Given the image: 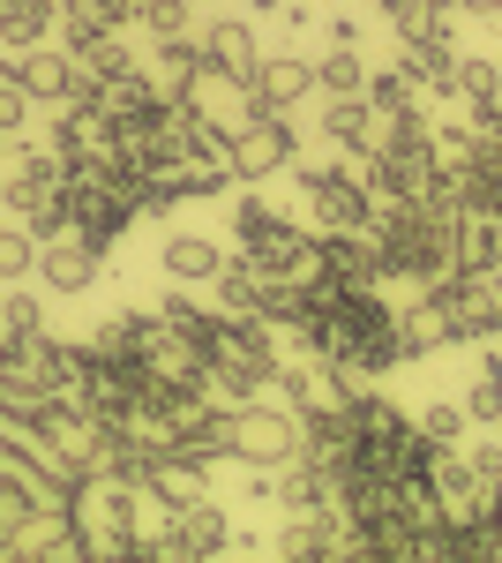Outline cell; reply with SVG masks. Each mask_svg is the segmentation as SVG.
<instances>
[{"mask_svg":"<svg viewBox=\"0 0 502 563\" xmlns=\"http://www.w3.org/2000/svg\"><path fill=\"white\" fill-rule=\"evenodd\" d=\"M225 459H241V466H286V459H300V413L293 406H233Z\"/></svg>","mask_w":502,"mask_h":563,"instance_id":"6da1fadb","label":"cell"},{"mask_svg":"<svg viewBox=\"0 0 502 563\" xmlns=\"http://www.w3.org/2000/svg\"><path fill=\"white\" fill-rule=\"evenodd\" d=\"M300 158V129H293V113H263V121H248V129H233V151H225V166H233V180H270V174H286Z\"/></svg>","mask_w":502,"mask_h":563,"instance_id":"7a4b0ae2","label":"cell"},{"mask_svg":"<svg viewBox=\"0 0 502 563\" xmlns=\"http://www.w3.org/2000/svg\"><path fill=\"white\" fill-rule=\"evenodd\" d=\"M8 143H15V135H8ZM45 196H60V158H53L45 143H15V151H8V174H0V203L15 218H31Z\"/></svg>","mask_w":502,"mask_h":563,"instance_id":"3957f363","label":"cell"},{"mask_svg":"<svg viewBox=\"0 0 502 563\" xmlns=\"http://www.w3.org/2000/svg\"><path fill=\"white\" fill-rule=\"evenodd\" d=\"M0 68L31 90V106H60V98L76 90V76H83V60H76L68 45H31V53H8Z\"/></svg>","mask_w":502,"mask_h":563,"instance_id":"277c9868","label":"cell"},{"mask_svg":"<svg viewBox=\"0 0 502 563\" xmlns=\"http://www.w3.org/2000/svg\"><path fill=\"white\" fill-rule=\"evenodd\" d=\"M203 68L210 76H233V84H255L263 38H255L248 15H217V23H203Z\"/></svg>","mask_w":502,"mask_h":563,"instance_id":"5b68a950","label":"cell"},{"mask_svg":"<svg viewBox=\"0 0 502 563\" xmlns=\"http://www.w3.org/2000/svg\"><path fill=\"white\" fill-rule=\"evenodd\" d=\"M98 249H90L83 233H60V241H38V271H31V278H38L45 294H60V301H68V294H90V286H98Z\"/></svg>","mask_w":502,"mask_h":563,"instance_id":"8992f818","label":"cell"},{"mask_svg":"<svg viewBox=\"0 0 502 563\" xmlns=\"http://www.w3.org/2000/svg\"><path fill=\"white\" fill-rule=\"evenodd\" d=\"M225 549H233V511L210 504V496H196V504L172 519V556H225Z\"/></svg>","mask_w":502,"mask_h":563,"instance_id":"52a82bcc","label":"cell"},{"mask_svg":"<svg viewBox=\"0 0 502 563\" xmlns=\"http://www.w3.org/2000/svg\"><path fill=\"white\" fill-rule=\"evenodd\" d=\"M315 241H323V271L345 278V286H382V278H390L376 233H315Z\"/></svg>","mask_w":502,"mask_h":563,"instance_id":"ba28073f","label":"cell"},{"mask_svg":"<svg viewBox=\"0 0 502 563\" xmlns=\"http://www.w3.org/2000/svg\"><path fill=\"white\" fill-rule=\"evenodd\" d=\"M255 90H263V106H270V113H293L300 98H315V60H300V53H263Z\"/></svg>","mask_w":502,"mask_h":563,"instance_id":"9c48e42d","label":"cell"},{"mask_svg":"<svg viewBox=\"0 0 502 563\" xmlns=\"http://www.w3.org/2000/svg\"><path fill=\"white\" fill-rule=\"evenodd\" d=\"M376 106H368V90H323V135H331L337 151H368L376 143Z\"/></svg>","mask_w":502,"mask_h":563,"instance_id":"30bf717a","label":"cell"},{"mask_svg":"<svg viewBox=\"0 0 502 563\" xmlns=\"http://www.w3.org/2000/svg\"><path fill=\"white\" fill-rule=\"evenodd\" d=\"M158 263H166L172 286H210V278L225 271V249H217V241H203V233H166Z\"/></svg>","mask_w":502,"mask_h":563,"instance_id":"8fae6325","label":"cell"},{"mask_svg":"<svg viewBox=\"0 0 502 563\" xmlns=\"http://www.w3.org/2000/svg\"><path fill=\"white\" fill-rule=\"evenodd\" d=\"M203 76V31H180V38H158L150 53V84L166 98H188V84Z\"/></svg>","mask_w":502,"mask_h":563,"instance_id":"7c38bea8","label":"cell"},{"mask_svg":"<svg viewBox=\"0 0 502 563\" xmlns=\"http://www.w3.org/2000/svg\"><path fill=\"white\" fill-rule=\"evenodd\" d=\"M53 31H60V0H15V8L0 15V45H8V53L53 45Z\"/></svg>","mask_w":502,"mask_h":563,"instance_id":"4fadbf2b","label":"cell"},{"mask_svg":"<svg viewBox=\"0 0 502 563\" xmlns=\"http://www.w3.org/2000/svg\"><path fill=\"white\" fill-rule=\"evenodd\" d=\"M458 406L472 413V429H502V353H480V368H472Z\"/></svg>","mask_w":502,"mask_h":563,"instance_id":"5bb4252c","label":"cell"},{"mask_svg":"<svg viewBox=\"0 0 502 563\" xmlns=\"http://www.w3.org/2000/svg\"><path fill=\"white\" fill-rule=\"evenodd\" d=\"M210 294H217V308H233V316H255V294H263V271H255L248 256H225V271L210 278Z\"/></svg>","mask_w":502,"mask_h":563,"instance_id":"9a60e30c","label":"cell"},{"mask_svg":"<svg viewBox=\"0 0 502 563\" xmlns=\"http://www.w3.org/2000/svg\"><path fill=\"white\" fill-rule=\"evenodd\" d=\"M450 98H458L465 113H472V106H495L502 98V68L495 60H450Z\"/></svg>","mask_w":502,"mask_h":563,"instance_id":"2e32d148","label":"cell"},{"mask_svg":"<svg viewBox=\"0 0 502 563\" xmlns=\"http://www.w3.org/2000/svg\"><path fill=\"white\" fill-rule=\"evenodd\" d=\"M31 271H38V233L23 218H0V286L31 278Z\"/></svg>","mask_w":502,"mask_h":563,"instance_id":"e0dca14e","label":"cell"},{"mask_svg":"<svg viewBox=\"0 0 502 563\" xmlns=\"http://www.w3.org/2000/svg\"><path fill=\"white\" fill-rule=\"evenodd\" d=\"M368 106H376V121L420 113V84L405 76V68H382V76H368Z\"/></svg>","mask_w":502,"mask_h":563,"instance_id":"ac0fdd59","label":"cell"},{"mask_svg":"<svg viewBox=\"0 0 502 563\" xmlns=\"http://www.w3.org/2000/svg\"><path fill=\"white\" fill-rule=\"evenodd\" d=\"M420 435H427V443H443V451H450V443H465V429H472V413H465L458 398H435V406H420V421H413Z\"/></svg>","mask_w":502,"mask_h":563,"instance_id":"d6986e66","label":"cell"},{"mask_svg":"<svg viewBox=\"0 0 502 563\" xmlns=\"http://www.w3.org/2000/svg\"><path fill=\"white\" fill-rule=\"evenodd\" d=\"M315 90H368V68H360V45H331L315 60Z\"/></svg>","mask_w":502,"mask_h":563,"instance_id":"ffe728a7","label":"cell"},{"mask_svg":"<svg viewBox=\"0 0 502 563\" xmlns=\"http://www.w3.org/2000/svg\"><path fill=\"white\" fill-rule=\"evenodd\" d=\"M135 23H143L150 38H180V31H196V0H143Z\"/></svg>","mask_w":502,"mask_h":563,"instance_id":"44dd1931","label":"cell"},{"mask_svg":"<svg viewBox=\"0 0 502 563\" xmlns=\"http://www.w3.org/2000/svg\"><path fill=\"white\" fill-rule=\"evenodd\" d=\"M270 233H278V211H270L263 196H241V203H233V241L255 249V241H270Z\"/></svg>","mask_w":502,"mask_h":563,"instance_id":"7402d4cb","label":"cell"},{"mask_svg":"<svg viewBox=\"0 0 502 563\" xmlns=\"http://www.w3.org/2000/svg\"><path fill=\"white\" fill-rule=\"evenodd\" d=\"M0 331H45V301L23 286H0Z\"/></svg>","mask_w":502,"mask_h":563,"instance_id":"603a6c76","label":"cell"},{"mask_svg":"<svg viewBox=\"0 0 502 563\" xmlns=\"http://www.w3.org/2000/svg\"><path fill=\"white\" fill-rule=\"evenodd\" d=\"M23 129H31V90L0 68V135H23Z\"/></svg>","mask_w":502,"mask_h":563,"instance_id":"cb8c5ba5","label":"cell"},{"mask_svg":"<svg viewBox=\"0 0 502 563\" xmlns=\"http://www.w3.org/2000/svg\"><path fill=\"white\" fill-rule=\"evenodd\" d=\"M465 459H472L488 481H502V443H465Z\"/></svg>","mask_w":502,"mask_h":563,"instance_id":"d4e9b609","label":"cell"},{"mask_svg":"<svg viewBox=\"0 0 502 563\" xmlns=\"http://www.w3.org/2000/svg\"><path fill=\"white\" fill-rule=\"evenodd\" d=\"M458 15H502V0H458Z\"/></svg>","mask_w":502,"mask_h":563,"instance_id":"484cf974","label":"cell"},{"mask_svg":"<svg viewBox=\"0 0 502 563\" xmlns=\"http://www.w3.org/2000/svg\"><path fill=\"white\" fill-rule=\"evenodd\" d=\"M255 15H286V8H293V0H248Z\"/></svg>","mask_w":502,"mask_h":563,"instance_id":"4316f807","label":"cell"}]
</instances>
